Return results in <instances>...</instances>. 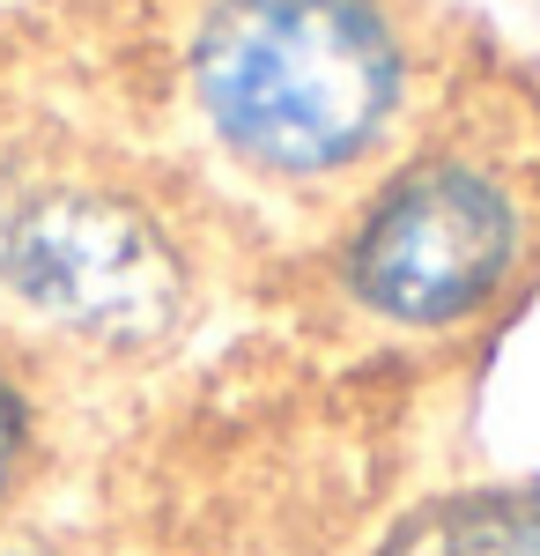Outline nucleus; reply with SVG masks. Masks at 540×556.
<instances>
[{
  "mask_svg": "<svg viewBox=\"0 0 540 556\" xmlns=\"http://www.w3.org/2000/svg\"><path fill=\"white\" fill-rule=\"evenodd\" d=\"M193 104L259 178H340L408 104V45L377 0H215L193 30Z\"/></svg>",
  "mask_w": 540,
  "mask_h": 556,
  "instance_id": "nucleus-1",
  "label": "nucleus"
},
{
  "mask_svg": "<svg viewBox=\"0 0 540 556\" xmlns=\"http://www.w3.org/2000/svg\"><path fill=\"white\" fill-rule=\"evenodd\" d=\"M0 298L97 356H149L193 312V260L141 193L30 178L0 193Z\"/></svg>",
  "mask_w": 540,
  "mask_h": 556,
  "instance_id": "nucleus-2",
  "label": "nucleus"
},
{
  "mask_svg": "<svg viewBox=\"0 0 540 556\" xmlns=\"http://www.w3.org/2000/svg\"><path fill=\"white\" fill-rule=\"evenodd\" d=\"M526 208L489 164L429 156L377 193L340 245V282L385 327L445 334L518 275Z\"/></svg>",
  "mask_w": 540,
  "mask_h": 556,
  "instance_id": "nucleus-3",
  "label": "nucleus"
},
{
  "mask_svg": "<svg viewBox=\"0 0 540 556\" xmlns=\"http://www.w3.org/2000/svg\"><path fill=\"white\" fill-rule=\"evenodd\" d=\"M371 556H540V482H481L385 527Z\"/></svg>",
  "mask_w": 540,
  "mask_h": 556,
  "instance_id": "nucleus-4",
  "label": "nucleus"
},
{
  "mask_svg": "<svg viewBox=\"0 0 540 556\" xmlns=\"http://www.w3.org/2000/svg\"><path fill=\"white\" fill-rule=\"evenodd\" d=\"M30 460H38V408H30L23 379L0 364V519L15 513V497L30 482Z\"/></svg>",
  "mask_w": 540,
  "mask_h": 556,
  "instance_id": "nucleus-5",
  "label": "nucleus"
},
{
  "mask_svg": "<svg viewBox=\"0 0 540 556\" xmlns=\"http://www.w3.org/2000/svg\"><path fill=\"white\" fill-rule=\"evenodd\" d=\"M0 556H60L52 542H38V534H23L15 519H0Z\"/></svg>",
  "mask_w": 540,
  "mask_h": 556,
  "instance_id": "nucleus-6",
  "label": "nucleus"
}]
</instances>
